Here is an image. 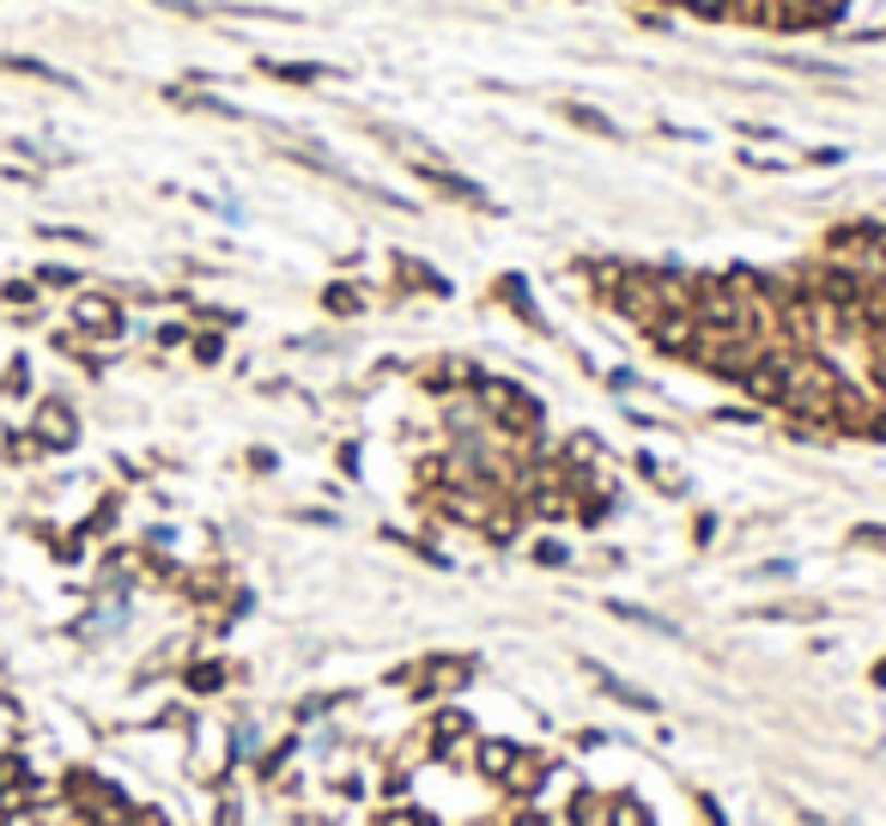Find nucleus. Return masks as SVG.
Listing matches in <instances>:
<instances>
[{
	"label": "nucleus",
	"instance_id": "6",
	"mask_svg": "<svg viewBox=\"0 0 886 826\" xmlns=\"http://www.w3.org/2000/svg\"><path fill=\"white\" fill-rule=\"evenodd\" d=\"M255 68L268 73V80H280V86H316V80H340V68H328V61H274V56H262Z\"/></svg>",
	"mask_w": 886,
	"mask_h": 826
},
{
	"label": "nucleus",
	"instance_id": "21",
	"mask_svg": "<svg viewBox=\"0 0 886 826\" xmlns=\"http://www.w3.org/2000/svg\"><path fill=\"white\" fill-rule=\"evenodd\" d=\"M741 165H753V171H796V158H777V153H753V146H747V153H741Z\"/></svg>",
	"mask_w": 886,
	"mask_h": 826
},
{
	"label": "nucleus",
	"instance_id": "16",
	"mask_svg": "<svg viewBox=\"0 0 886 826\" xmlns=\"http://www.w3.org/2000/svg\"><path fill=\"white\" fill-rule=\"evenodd\" d=\"M789 73H808V80H845V68H832V61H808V56H784Z\"/></svg>",
	"mask_w": 886,
	"mask_h": 826
},
{
	"label": "nucleus",
	"instance_id": "7",
	"mask_svg": "<svg viewBox=\"0 0 886 826\" xmlns=\"http://www.w3.org/2000/svg\"><path fill=\"white\" fill-rule=\"evenodd\" d=\"M510 760H517V748H510V741H480V748H474V772L486 784H505Z\"/></svg>",
	"mask_w": 886,
	"mask_h": 826
},
{
	"label": "nucleus",
	"instance_id": "2",
	"mask_svg": "<svg viewBox=\"0 0 886 826\" xmlns=\"http://www.w3.org/2000/svg\"><path fill=\"white\" fill-rule=\"evenodd\" d=\"M73 328L92 341H122V304L110 292H80L73 299Z\"/></svg>",
	"mask_w": 886,
	"mask_h": 826
},
{
	"label": "nucleus",
	"instance_id": "27",
	"mask_svg": "<svg viewBox=\"0 0 886 826\" xmlns=\"http://www.w3.org/2000/svg\"><path fill=\"white\" fill-rule=\"evenodd\" d=\"M7 389H13V396H25V389H31V371H25V359H19L13 371H7Z\"/></svg>",
	"mask_w": 886,
	"mask_h": 826
},
{
	"label": "nucleus",
	"instance_id": "19",
	"mask_svg": "<svg viewBox=\"0 0 886 826\" xmlns=\"http://www.w3.org/2000/svg\"><path fill=\"white\" fill-rule=\"evenodd\" d=\"M371 826H437L432 814H420V809H383Z\"/></svg>",
	"mask_w": 886,
	"mask_h": 826
},
{
	"label": "nucleus",
	"instance_id": "8",
	"mask_svg": "<svg viewBox=\"0 0 886 826\" xmlns=\"http://www.w3.org/2000/svg\"><path fill=\"white\" fill-rule=\"evenodd\" d=\"M498 304H510V316L541 328V311H535V299H529V280H522V274H505V280H498Z\"/></svg>",
	"mask_w": 886,
	"mask_h": 826
},
{
	"label": "nucleus",
	"instance_id": "25",
	"mask_svg": "<svg viewBox=\"0 0 886 826\" xmlns=\"http://www.w3.org/2000/svg\"><path fill=\"white\" fill-rule=\"evenodd\" d=\"M535 559H541V566H565V559H571V554H565L559 542H541V547H535Z\"/></svg>",
	"mask_w": 886,
	"mask_h": 826
},
{
	"label": "nucleus",
	"instance_id": "23",
	"mask_svg": "<svg viewBox=\"0 0 886 826\" xmlns=\"http://www.w3.org/2000/svg\"><path fill=\"white\" fill-rule=\"evenodd\" d=\"M37 286H56V292H73V286H80V274H73V268H43V274H37Z\"/></svg>",
	"mask_w": 886,
	"mask_h": 826
},
{
	"label": "nucleus",
	"instance_id": "26",
	"mask_svg": "<svg viewBox=\"0 0 886 826\" xmlns=\"http://www.w3.org/2000/svg\"><path fill=\"white\" fill-rule=\"evenodd\" d=\"M183 341H189L183 323H165V328H158V347H183Z\"/></svg>",
	"mask_w": 886,
	"mask_h": 826
},
{
	"label": "nucleus",
	"instance_id": "22",
	"mask_svg": "<svg viewBox=\"0 0 886 826\" xmlns=\"http://www.w3.org/2000/svg\"><path fill=\"white\" fill-rule=\"evenodd\" d=\"M850 542H857V547H874V554H886V529H874V523H857V529H850Z\"/></svg>",
	"mask_w": 886,
	"mask_h": 826
},
{
	"label": "nucleus",
	"instance_id": "3",
	"mask_svg": "<svg viewBox=\"0 0 886 826\" xmlns=\"http://www.w3.org/2000/svg\"><path fill=\"white\" fill-rule=\"evenodd\" d=\"M474 748H480V736H474V724H468L462 712H444V717H432V754L444 760V766H474Z\"/></svg>",
	"mask_w": 886,
	"mask_h": 826
},
{
	"label": "nucleus",
	"instance_id": "4",
	"mask_svg": "<svg viewBox=\"0 0 886 826\" xmlns=\"http://www.w3.org/2000/svg\"><path fill=\"white\" fill-rule=\"evenodd\" d=\"M31 438H37V450H73L80 444V420H73L68 401H43L37 420H31Z\"/></svg>",
	"mask_w": 886,
	"mask_h": 826
},
{
	"label": "nucleus",
	"instance_id": "17",
	"mask_svg": "<svg viewBox=\"0 0 886 826\" xmlns=\"http://www.w3.org/2000/svg\"><path fill=\"white\" fill-rule=\"evenodd\" d=\"M189 347H195L201 365H219V359H226V335H189Z\"/></svg>",
	"mask_w": 886,
	"mask_h": 826
},
{
	"label": "nucleus",
	"instance_id": "1",
	"mask_svg": "<svg viewBox=\"0 0 886 826\" xmlns=\"http://www.w3.org/2000/svg\"><path fill=\"white\" fill-rule=\"evenodd\" d=\"M820 256L832 262V268L857 274V280L869 286H886V226L881 219H857V226H838L826 238V250Z\"/></svg>",
	"mask_w": 886,
	"mask_h": 826
},
{
	"label": "nucleus",
	"instance_id": "12",
	"mask_svg": "<svg viewBox=\"0 0 886 826\" xmlns=\"http://www.w3.org/2000/svg\"><path fill=\"white\" fill-rule=\"evenodd\" d=\"M0 68L7 73H25V80H43V86H68L73 92V80L61 68H49V61H31V56H0Z\"/></svg>",
	"mask_w": 886,
	"mask_h": 826
},
{
	"label": "nucleus",
	"instance_id": "11",
	"mask_svg": "<svg viewBox=\"0 0 886 826\" xmlns=\"http://www.w3.org/2000/svg\"><path fill=\"white\" fill-rule=\"evenodd\" d=\"M395 274H401V286H413V292H432V299H444V292H450V286H444V274H432L425 262H413V256L395 262Z\"/></svg>",
	"mask_w": 886,
	"mask_h": 826
},
{
	"label": "nucleus",
	"instance_id": "13",
	"mask_svg": "<svg viewBox=\"0 0 886 826\" xmlns=\"http://www.w3.org/2000/svg\"><path fill=\"white\" fill-rule=\"evenodd\" d=\"M602 826H650V814H644V802H638V797H614L602 809Z\"/></svg>",
	"mask_w": 886,
	"mask_h": 826
},
{
	"label": "nucleus",
	"instance_id": "20",
	"mask_svg": "<svg viewBox=\"0 0 886 826\" xmlns=\"http://www.w3.org/2000/svg\"><path fill=\"white\" fill-rule=\"evenodd\" d=\"M37 292H43L37 280H13V286H0V299L13 304V311H25V304H37Z\"/></svg>",
	"mask_w": 886,
	"mask_h": 826
},
{
	"label": "nucleus",
	"instance_id": "5",
	"mask_svg": "<svg viewBox=\"0 0 886 826\" xmlns=\"http://www.w3.org/2000/svg\"><path fill=\"white\" fill-rule=\"evenodd\" d=\"M547 784H553L547 760H541V754H522V748H517V760H510V772H505V784H498V790H510L517 802H529V797H541Z\"/></svg>",
	"mask_w": 886,
	"mask_h": 826
},
{
	"label": "nucleus",
	"instance_id": "18",
	"mask_svg": "<svg viewBox=\"0 0 886 826\" xmlns=\"http://www.w3.org/2000/svg\"><path fill=\"white\" fill-rule=\"evenodd\" d=\"M219 681H226L219 663H195V669H189V687H195V693H219Z\"/></svg>",
	"mask_w": 886,
	"mask_h": 826
},
{
	"label": "nucleus",
	"instance_id": "10",
	"mask_svg": "<svg viewBox=\"0 0 886 826\" xmlns=\"http://www.w3.org/2000/svg\"><path fill=\"white\" fill-rule=\"evenodd\" d=\"M365 286H352V280H335V286H328V292H323V311L328 316H365Z\"/></svg>",
	"mask_w": 886,
	"mask_h": 826
},
{
	"label": "nucleus",
	"instance_id": "14",
	"mask_svg": "<svg viewBox=\"0 0 886 826\" xmlns=\"http://www.w3.org/2000/svg\"><path fill=\"white\" fill-rule=\"evenodd\" d=\"M595 681H602V693H614L619 705H638V712H650V693H638V687H626V681H619V675L595 669Z\"/></svg>",
	"mask_w": 886,
	"mask_h": 826
},
{
	"label": "nucleus",
	"instance_id": "9",
	"mask_svg": "<svg viewBox=\"0 0 886 826\" xmlns=\"http://www.w3.org/2000/svg\"><path fill=\"white\" fill-rule=\"evenodd\" d=\"M559 116L571 122V129H583V134H602V141H619V129H614V116H607V110H590V104H559Z\"/></svg>",
	"mask_w": 886,
	"mask_h": 826
},
{
	"label": "nucleus",
	"instance_id": "24",
	"mask_svg": "<svg viewBox=\"0 0 886 826\" xmlns=\"http://www.w3.org/2000/svg\"><path fill=\"white\" fill-rule=\"evenodd\" d=\"M808 165H820V171H832V165H845V153L838 146H814V153H802Z\"/></svg>",
	"mask_w": 886,
	"mask_h": 826
},
{
	"label": "nucleus",
	"instance_id": "15",
	"mask_svg": "<svg viewBox=\"0 0 886 826\" xmlns=\"http://www.w3.org/2000/svg\"><path fill=\"white\" fill-rule=\"evenodd\" d=\"M602 809H607L602 797H578L571 809H565V826H602Z\"/></svg>",
	"mask_w": 886,
	"mask_h": 826
},
{
	"label": "nucleus",
	"instance_id": "28",
	"mask_svg": "<svg viewBox=\"0 0 886 826\" xmlns=\"http://www.w3.org/2000/svg\"><path fill=\"white\" fill-rule=\"evenodd\" d=\"M510 826H553V821H541V814H517Z\"/></svg>",
	"mask_w": 886,
	"mask_h": 826
}]
</instances>
